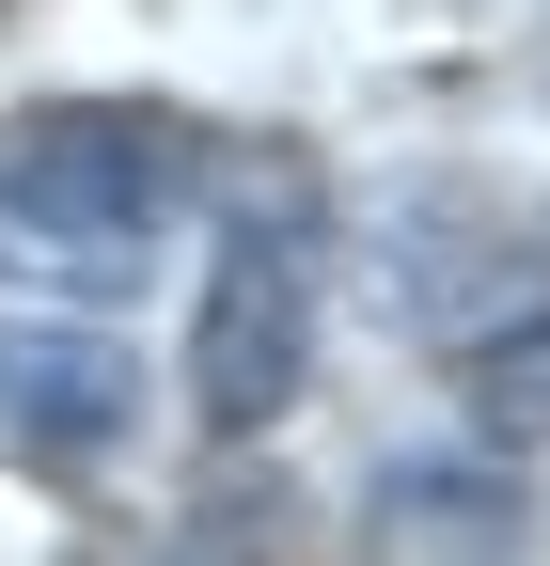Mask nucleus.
<instances>
[{"label": "nucleus", "mask_w": 550, "mask_h": 566, "mask_svg": "<svg viewBox=\"0 0 550 566\" xmlns=\"http://www.w3.org/2000/svg\"><path fill=\"white\" fill-rule=\"evenodd\" d=\"M189 205V126L173 111H32L0 126V268L17 283H63V300H110L126 268L173 237Z\"/></svg>", "instance_id": "1"}, {"label": "nucleus", "mask_w": 550, "mask_h": 566, "mask_svg": "<svg viewBox=\"0 0 550 566\" xmlns=\"http://www.w3.org/2000/svg\"><path fill=\"white\" fill-rule=\"evenodd\" d=\"M315 300H330V237H315V174L267 158L221 205V252H204V315H189V409L204 441H252L284 424L315 378Z\"/></svg>", "instance_id": "2"}, {"label": "nucleus", "mask_w": 550, "mask_h": 566, "mask_svg": "<svg viewBox=\"0 0 550 566\" xmlns=\"http://www.w3.org/2000/svg\"><path fill=\"white\" fill-rule=\"evenodd\" d=\"M126 409H142V378H126V346L80 331V315H0V424H32L47 457H95L126 441Z\"/></svg>", "instance_id": "3"}, {"label": "nucleus", "mask_w": 550, "mask_h": 566, "mask_svg": "<svg viewBox=\"0 0 550 566\" xmlns=\"http://www.w3.org/2000/svg\"><path fill=\"white\" fill-rule=\"evenodd\" d=\"M519 551V504L488 472H393L378 488V566H504Z\"/></svg>", "instance_id": "4"}, {"label": "nucleus", "mask_w": 550, "mask_h": 566, "mask_svg": "<svg viewBox=\"0 0 550 566\" xmlns=\"http://www.w3.org/2000/svg\"><path fill=\"white\" fill-rule=\"evenodd\" d=\"M456 394H472V424H488V441L550 457V315L488 331V346H472V363H456Z\"/></svg>", "instance_id": "5"}]
</instances>
